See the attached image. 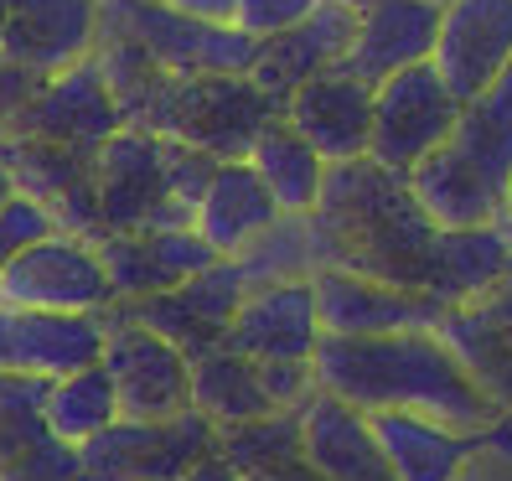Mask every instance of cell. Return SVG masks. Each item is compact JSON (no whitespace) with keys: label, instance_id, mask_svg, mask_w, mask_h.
<instances>
[{"label":"cell","instance_id":"cell-22","mask_svg":"<svg viewBox=\"0 0 512 481\" xmlns=\"http://www.w3.org/2000/svg\"><path fill=\"white\" fill-rule=\"evenodd\" d=\"M352 32H357V16H347V11L331 6V0H321V6L300 26H290V32L269 37V42H259L254 68H249L254 88H264L275 104H285L300 83H311L316 73L342 63L347 47H352Z\"/></svg>","mask_w":512,"mask_h":481},{"label":"cell","instance_id":"cell-7","mask_svg":"<svg viewBox=\"0 0 512 481\" xmlns=\"http://www.w3.org/2000/svg\"><path fill=\"white\" fill-rule=\"evenodd\" d=\"M461 119V99L445 88V78L435 73V63L404 68L388 83L373 88V140H368V161H378L383 171L409 176L425 156L456 135Z\"/></svg>","mask_w":512,"mask_h":481},{"label":"cell","instance_id":"cell-8","mask_svg":"<svg viewBox=\"0 0 512 481\" xmlns=\"http://www.w3.org/2000/svg\"><path fill=\"white\" fill-rule=\"evenodd\" d=\"M213 450V425L192 409L182 419H114L78 445V481H182Z\"/></svg>","mask_w":512,"mask_h":481},{"label":"cell","instance_id":"cell-36","mask_svg":"<svg viewBox=\"0 0 512 481\" xmlns=\"http://www.w3.org/2000/svg\"><path fill=\"white\" fill-rule=\"evenodd\" d=\"M78 445L47 435L42 445H32L16 466L0 471V481H78Z\"/></svg>","mask_w":512,"mask_h":481},{"label":"cell","instance_id":"cell-44","mask_svg":"<svg viewBox=\"0 0 512 481\" xmlns=\"http://www.w3.org/2000/svg\"><path fill=\"white\" fill-rule=\"evenodd\" d=\"M16 197V182H11V171H6V161H0V207H6Z\"/></svg>","mask_w":512,"mask_h":481},{"label":"cell","instance_id":"cell-15","mask_svg":"<svg viewBox=\"0 0 512 481\" xmlns=\"http://www.w3.org/2000/svg\"><path fill=\"white\" fill-rule=\"evenodd\" d=\"M99 42V0H11L0 26V63L32 78H57Z\"/></svg>","mask_w":512,"mask_h":481},{"label":"cell","instance_id":"cell-14","mask_svg":"<svg viewBox=\"0 0 512 481\" xmlns=\"http://www.w3.org/2000/svg\"><path fill=\"white\" fill-rule=\"evenodd\" d=\"M119 130H125V119H119V109L109 99L94 52H88L83 63H73L68 73L47 78L37 94L16 109L11 125H6V135H32V140L83 145V150H99Z\"/></svg>","mask_w":512,"mask_h":481},{"label":"cell","instance_id":"cell-35","mask_svg":"<svg viewBox=\"0 0 512 481\" xmlns=\"http://www.w3.org/2000/svg\"><path fill=\"white\" fill-rule=\"evenodd\" d=\"M316 6H321V0H238L233 26L244 37H254V42H269V37L290 32V26H300Z\"/></svg>","mask_w":512,"mask_h":481},{"label":"cell","instance_id":"cell-29","mask_svg":"<svg viewBox=\"0 0 512 481\" xmlns=\"http://www.w3.org/2000/svg\"><path fill=\"white\" fill-rule=\"evenodd\" d=\"M192 409L207 419L213 430L223 425H249V419L280 414L269 404L264 383H259V363L238 357L233 347H213L192 363Z\"/></svg>","mask_w":512,"mask_h":481},{"label":"cell","instance_id":"cell-13","mask_svg":"<svg viewBox=\"0 0 512 481\" xmlns=\"http://www.w3.org/2000/svg\"><path fill=\"white\" fill-rule=\"evenodd\" d=\"M430 63L461 104L487 94L512 63V0H450V6H440V37Z\"/></svg>","mask_w":512,"mask_h":481},{"label":"cell","instance_id":"cell-18","mask_svg":"<svg viewBox=\"0 0 512 481\" xmlns=\"http://www.w3.org/2000/svg\"><path fill=\"white\" fill-rule=\"evenodd\" d=\"M285 125L306 140L326 166L363 161L373 140V88L342 68H326L285 99Z\"/></svg>","mask_w":512,"mask_h":481},{"label":"cell","instance_id":"cell-11","mask_svg":"<svg viewBox=\"0 0 512 481\" xmlns=\"http://www.w3.org/2000/svg\"><path fill=\"white\" fill-rule=\"evenodd\" d=\"M0 161L21 197L42 202L57 228L99 244V192H94V150L52 145L32 135H0Z\"/></svg>","mask_w":512,"mask_h":481},{"label":"cell","instance_id":"cell-6","mask_svg":"<svg viewBox=\"0 0 512 481\" xmlns=\"http://www.w3.org/2000/svg\"><path fill=\"white\" fill-rule=\"evenodd\" d=\"M249 300V285H244V269L233 259H213L207 269H197L192 280H182L176 290H161V295H145V300H114L104 316H119V321H135L145 332L166 337L176 352L197 363L202 352L223 347L228 326L238 316V306Z\"/></svg>","mask_w":512,"mask_h":481},{"label":"cell","instance_id":"cell-19","mask_svg":"<svg viewBox=\"0 0 512 481\" xmlns=\"http://www.w3.org/2000/svg\"><path fill=\"white\" fill-rule=\"evenodd\" d=\"M223 347H233L238 357H249V363H311L316 347H321L311 280L254 290L244 306H238Z\"/></svg>","mask_w":512,"mask_h":481},{"label":"cell","instance_id":"cell-32","mask_svg":"<svg viewBox=\"0 0 512 481\" xmlns=\"http://www.w3.org/2000/svg\"><path fill=\"white\" fill-rule=\"evenodd\" d=\"M213 445L244 476L275 471V466H285V461L300 456V414L280 409V414L249 419V425H223V430H213Z\"/></svg>","mask_w":512,"mask_h":481},{"label":"cell","instance_id":"cell-33","mask_svg":"<svg viewBox=\"0 0 512 481\" xmlns=\"http://www.w3.org/2000/svg\"><path fill=\"white\" fill-rule=\"evenodd\" d=\"M47 435H52L47 430V383L0 373V471L16 466Z\"/></svg>","mask_w":512,"mask_h":481},{"label":"cell","instance_id":"cell-34","mask_svg":"<svg viewBox=\"0 0 512 481\" xmlns=\"http://www.w3.org/2000/svg\"><path fill=\"white\" fill-rule=\"evenodd\" d=\"M52 233H63V228H57V218L47 213L42 202L16 192L6 207H0V269H6L16 254H26L32 244H42V238H52Z\"/></svg>","mask_w":512,"mask_h":481},{"label":"cell","instance_id":"cell-25","mask_svg":"<svg viewBox=\"0 0 512 481\" xmlns=\"http://www.w3.org/2000/svg\"><path fill=\"white\" fill-rule=\"evenodd\" d=\"M368 425H373V440L394 481H461L471 450L481 440V430L466 435V430L435 425L425 414H399V409L368 414Z\"/></svg>","mask_w":512,"mask_h":481},{"label":"cell","instance_id":"cell-31","mask_svg":"<svg viewBox=\"0 0 512 481\" xmlns=\"http://www.w3.org/2000/svg\"><path fill=\"white\" fill-rule=\"evenodd\" d=\"M244 269L249 295L264 285H290V280H316L321 275V254H316V233L311 218H280L275 228H264L254 244L233 259Z\"/></svg>","mask_w":512,"mask_h":481},{"label":"cell","instance_id":"cell-3","mask_svg":"<svg viewBox=\"0 0 512 481\" xmlns=\"http://www.w3.org/2000/svg\"><path fill=\"white\" fill-rule=\"evenodd\" d=\"M213 171H218V161L182 140H166L150 130L109 135L94 150L99 238L150 233V228H192Z\"/></svg>","mask_w":512,"mask_h":481},{"label":"cell","instance_id":"cell-5","mask_svg":"<svg viewBox=\"0 0 512 481\" xmlns=\"http://www.w3.org/2000/svg\"><path fill=\"white\" fill-rule=\"evenodd\" d=\"M99 26L104 32L130 37L150 63L171 78H197V73H249L259 42L244 37L238 26H213L171 11L166 0H99Z\"/></svg>","mask_w":512,"mask_h":481},{"label":"cell","instance_id":"cell-40","mask_svg":"<svg viewBox=\"0 0 512 481\" xmlns=\"http://www.w3.org/2000/svg\"><path fill=\"white\" fill-rule=\"evenodd\" d=\"M182 481H244V471H238L228 456H223V450L213 445V450H207V456H197V466L182 476Z\"/></svg>","mask_w":512,"mask_h":481},{"label":"cell","instance_id":"cell-37","mask_svg":"<svg viewBox=\"0 0 512 481\" xmlns=\"http://www.w3.org/2000/svg\"><path fill=\"white\" fill-rule=\"evenodd\" d=\"M259 383L275 409H290L300 414L316 394H321V378H316V363H259Z\"/></svg>","mask_w":512,"mask_h":481},{"label":"cell","instance_id":"cell-12","mask_svg":"<svg viewBox=\"0 0 512 481\" xmlns=\"http://www.w3.org/2000/svg\"><path fill=\"white\" fill-rule=\"evenodd\" d=\"M430 332L456 352V363L471 373L481 394L512 419V264L497 285L461 306H445Z\"/></svg>","mask_w":512,"mask_h":481},{"label":"cell","instance_id":"cell-38","mask_svg":"<svg viewBox=\"0 0 512 481\" xmlns=\"http://www.w3.org/2000/svg\"><path fill=\"white\" fill-rule=\"evenodd\" d=\"M461 481H512V419H502V425H492V430H481V440L471 450Z\"/></svg>","mask_w":512,"mask_h":481},{"label":"cell","instance_id":"cell-26","mask_svg":"<svg viewBox=\"0 0 512 481\" xmlns=\"http://www.w3.org/2000/svg\"><path fill=\"white\" fill-rule=\"evenodd\" d=\"M409 192L414 202L425 207V218L445 233H471V228H492L502 218V202L497 192L481 182V176L456 156L450 145H440L435 156H425L409 176Z\"/></svg>","mask_w":512,"mask_h":481},{"label":"cell","instance_id":"cell-41","mask_svg":"<svg viewBox=\"0 0 512 481\" xmlns=\"http://www.w3.org/2000/svg\"><path fill=\"white\" fill-rule=\"evenodd\" d=\"M254 476H269V481H326L306 456H295V461H285V466H275V471H254Z\"/></svg>","mask_w":512,"mask_h":481},{"label":"cell","instance_id":"cell-42","mask_svg":"<svg viewBox=\"0 0 512 481\" xmlns=\"http://www.w3.org/2000/svg\"><path fill=\"white\" fill-rule=\"evenodd\" d=\"M492 228H497V233H502V244H507V249H512V187H507V202H502V218H497V223H492Z\"/></svg>","mask_w":512,"mask_h":481},{"label":"cell","instance_id":"cell-24","mask_svg":"<svg viewBox=\"0 0 512 481\" xmlns=\"http://www.w3.org/2000/svg\"><path fill=\"white\" fill-rule=\"evenodd\" d=\"M280 218L285 213L275 207V197H269V187L254 176L249 161H218L213 182H207V192L197 202L192 228L218 259H238L264 228H275Z\"/></svg>","mask_w":512,"mask_h":481},{"label":"cell","instance_id":"cell-1","mask_svg":"<svg viewBox=\"0 0 512 481\" xmlns=\"http://www.w3.org/2000/svg\"><path fill=\"white\" fill-rule=\"evenodd\" d=\"M311 218L321 269H347L394 290L430 295L445 306V254L450 233L425 218L409 182L378 161L326 166V187Z\"/></svg>","mask_w":512,"mask_h":481},{"label":"cell","instance_id":"cell-9","mask_svg":"<svg viewBox=\"0 0 512 481\" xmlns=\"http://www.w3.org/2000/svg\"><path fill=\"white\" fill-rule=\"evenodd\" d=\"M0 306L11 311H63V316H104L114 306L109 275L88 238L52 233L0 269Z\"/></svg>","mask_w":512,"mask_h":481},{"label":"cell","instance_id":"cell-27","mask_svg":"<svg viewBox=\"0 0 512 481\" xmlns=\"http://www.w3.org/2000/svg\"><path fill=\"white\" fill-rule=\"evenodd\" d=\"M445 145L497 192V202H507V187H512V63L487 94L461 104L456 135Z\"/></svg>","mask_w":512,"mask_h":481},{"label":"cell","instance_id":"cell-2","mask_svg":"<svg viewBox=\"0 0 512 481\" xmlns=\"http://www.w3.org/2000/svg\"><path fill=\"white\" fill-rule=\"evenodd\" d=\"M316 378L326 394L363 414H425L450 430H492L502 425V409L471 383L435 332H394V337H321Z\"/></svg>","mask_w":512,"mask_h":481},{"label":"cell","instance_id":"cell-39","mask_svg":"<svg viewBox=\"0 0 512 481\" xmlns=\"http://www.w3.org/2000/svg\"><path fill=\"white\" fill-rule=\"evenodd\" d=\"M166 6L192 21H213V26H233V16H238V0H166Z\"/></svg>","mask_w":512,"mask_h":481},{"label":"cell","instance_id":"cell-21","mask_svg":"<svg viewBox=\"0 0 512 481\" xmlns=\"http://www.w3.org/2000/svg\"><path fill=\"white\" fill-rule=\"evenodd\" d=\"M435 37H440V6H430V0H378L368 16H357L352 47L337 68L378 88L404 68L430 63Z\"/></svg>","mask_w":512,"mask_h":481},{"label":"cell","instance_id":"cell-17","mask_svg":"<svg viewBox=\"0 0 512 481\" xmlns=\"http://www.w3.org/2000/svg\"><path fill=\"white\" fill-rule=\"evenodd\" d=\"M316 290V321L321 337H394V332H430L445 306L430 295L394 290L347 269H321L311 280Z\"/></svg>","mask_w":512,"mask_h":481},{"label":"cell","instance_id":"cell-23","mask_svg":"<svg viewBox=\"0 0 512 481\" xmlns=\"http://www.w3.org/2000/svg\"><path fill=\"white\" fill-rule=\"evenodd\" d=\"M300 456H306L326 481H394L378 440H373L368 414L342 404L337 394H326V388L300 409Z\"/></svg>","mask_w":512,"mask_h":481},{"label":"cell","instance_id":"cell-47","mask_svg":"<svg viewBox=\"0 0 512 481\" xmlns=\"http://www.w3.org/2000/svg\"><path fill=\"white\" fill-rule=\"evenodd\" d=\"M430 6H450V0H430Z\"/></svg>","mask_w":512,"mask_h":481},{"label":"cell","instance_id":"cell-45","mask_svg":"<svg viewBox=\"0 0 512 481\" xmlns=\"http://www.w3.org/2000/svg\"><path fill=\"white\" fill-rule=\"evenodd\" d=\"M6 11H11V0H0V26H6Z\"/></svg>","mask_w":512,"mask_h":481},{"label":"cell","instance_id":"cell-20","mask_svg":"<svg viewBox=\"0 0 512 481\" xmlns=\"http://www.w3.org/2000/svg\"><path fill=\"white\" fill-rule=\"evenodd\" d=\"M99 264L109 275L114 300H145L176 290L192 280L197 269H207L218 254L197 238V228H150V233H109L99 238Z\"/></svg>","mask_w":512,"mask_h":481},{"label":"cell","instance_id":"cell-46","mask_svg":"<svg viewBox=\"0 0 512 481\" xmlns=\"http://www.w3.org/2000/svg\"><path fill=\"white\" fill-rule=\"evenodd\" d=\"M244 481H269V476H244Z\"/></svg>","mask_w":512,"mask_h":481},{"label":"cell","instance_id":"cell-4","mask_svg":"<svg viewBox=\"0 0 512 481\" xmlns=\"http://www.w3.org/2000/svg\"><path fill=\"white\" fill-rule=\"evenodd\" d=\"M280 114L285 104L254 88L249 73H197V78H166L161 94L150 99V109L130 130L182 140L213 161H249L259 130Z\"/></svg>","mask_w":512,"mask_h":481},{"label":"cell","instance_id":"cell-10","mask_svg":"<svg viewBox=\"0 0 512 481\" xmlns=\"http://www.w3.org/2000/svg\"><path fill=\"white\" fill-rule=\"evenodd\" d=\"M109 321L104 337V373L114 383L119 419H182L192 414V363L166 337L145 332L135 321Z\"/></svg>","mask_w":512,"mask_h":481},{"label":"cell","instance_id":"cell-30","mask_svg":"<svg viewBox=\"0 0 512 481\" xmlns=\"http://www.w3.org/2000/svg\"><path fill=\"white\" fill-rule=\"evenodd\" d=\"M114 419H119V399H114V383H109L104 363L47 383V430L57 440L83 445V440L104 435Z\"/></svg>","mask_w":512,"mask_h":481},{"label":"cell","instance_id":"cell-43","mask_svg":"<svg viewBox=\"0 0 512 481\" xmlns=\"http://www.w3.org/2000/svg\"><path fill=\"white\" fill-rule=\"evenodd\" d=\"M331 6H337V11H347V16H368V11L378 6V0H331Z\"/></svg>","mask_w":512,"mask_h":481},{"label":"cell","instance_id":"cell-28","mask_svg":"<svg viewBox=\"0 0 512 481\" xmlns=\"http://www.w3.org/2000/svg\"><path fill=\"white\" fill-rule=\"evenodd\" d=\"M249 166H254L259 182L269 187V197H275V207L285 218L316 213L321 187H326V161L285 125V114L269 119V125L259 130V140L249 150Z\"/></svg>","mask_w":512,"mask_h":481},{"label":"cell","instance_id":"cell-16","mask_svg":"<svg viewBox=\"0 0 512 481\" xmlns=\"http://www.w3.org/2000/svg\"><path fill=\"white\" fill-rule=\"evenodd\" d=\"M109 321L104 316H63V311H11L0 306V373L57 383L104 357Z\"/></svg>","mask_w":512,"mask_h":481}]
</instances>
